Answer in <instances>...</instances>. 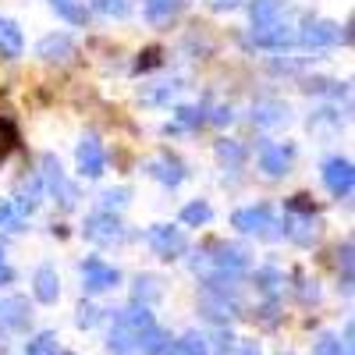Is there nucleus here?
Returning a JSON list of instances; mask_svg holds the SVG:
<instances>
[{"instance_id":"nucleus-16","label":"nucleus","mask_w":355,"mask_h":355,"mask_svg":"<svg viewBox=\"0 0 355 355\" xmlns=\"http://www.w3.org/2000/svg\"><path fill=\"white\" fill-rule=\"evenodd\" d=\"M33 291H36V299L46 302V306L57 302V295H61V281H57V270H53L50 263L36 266V274H33Z\"/></svg>"},{"instance_id":"nucleus-24","label":"nucleus","mask_w":355,"mask_h":355,"mask_svg":"<svg viewBox=\"0 0 355 355\" xmlns=\"http://www.w3.org/2000/svg\"><path fill=\"white\" fill-rule=\"evenodd\" d=\"M89 8L107 15V18H128L132 15V0H89Z\"/></svg>"},{"instance_id":"nucleus-11","label":"nucleus","mask_w":355,"mask_h":355,"mask_svg":"<svg viewBox=\"0 0 355 355\" xmlns=\"http://www.w3.org/2000/svg\"><path fill=\"white\" fill-rule=\"evenodd\" d=\"M146 174H150L153 178V182H160V185H167V189H178V185H182L185 182V164L182 160H178L174 153H157L153 160H146V167H142Z\"/></svg>"},{"instance_id":"nucleus-3","label":"nucleus","mask_w":355,"mask_h":355,"mask_svg":"<svg viewBox=\"0 0 355 355\" xmlns=\"http://www.w3.org/2000/svg\"><path fill=\"white\" fill-rule=\"evenodd\" d=\"M352 21L345 25V33H341V25L331 21V18H306V25L299 28V43L302 46H313V50H323V46H338V43H352Z\"/></svg>"},{"instance_id":"nucleus-17","label":"nucleus","mask_w":355,"mask_h":355,"mask_svg":"<svg viewBox=\"0 0 355 355\" xmlns=\"http://www.w3.org/2000/svg\"><path fill=\"white\" fill-rule=\"evenodd\" d=\"M288 121V103L281 100H263L252 107V125L256 128H281Z\"/></svg>"},{"instance_id":"nucleus-12","label":"nucleus","mask_w":355,"mask_h":355,"mask_svg":"<svg viewBox=\"0 0 355 355\" xmlns=\"http://www.w3.org/2000/svg\"><path fill=\"white\" fill-rule=\"evenodd\" d=\"M36 57L46 61V64H64V61L75 57V40L68 33H50V36H43L36 43Z\"/></svg>"},{"instance_id":"nucleus-22","label":"nucleus","mask_w":355,"mask_h":355,"mask_svg":"<svg viewBox=\"0 0 355 355\" xmlns=\"http://www.w3.org/2000/svg\"><path fill=\"white\" fill-rule=\"evenodd\" d=\"M210 220H214V210H210V202L196 199V202L182 206V224H185V227H202V224H210Z\"/></svg>"},{"instance_id":"nucleus-6","label":"nucleus","mask_w":355,"mask_h":355,"mask_svg":"<svg viewBox=\"0 0 355 355\" xmlns=\"http://www.w3.org/2000/svg\"><path fill=\"white\" fill-rule=\"evenodd\" d=\"M291 160H295V146L291 142H270V139H266V142H259V150H256V164H259V171L266 178L288 174Z\"/></svg>"},{"instance_id":"nucleus-23","label":"nucleus","mask_w":355,"mask_h":355,"mask_svg":"<svg viewBox=\"0 0 355 355\" xmlns=\"http://www.w3.org/2000/svg\"><path fill=\"white\" fill-rule=\"evenodd\" d=\"M284 214L288 217H316V202H313V196L299 192V196L284 199Z\"/></svg>"},{"instance_id":"nucleus-2","label":"nucleus","mask_w":355,"mask_h":355,"mask_svg":"<svg viewBox=\"0 0 355 355\" xmlns=\"http://www.w3.org/2000/svg\"><path fill=\"white\" fill-rule=\"evenodd\" d=\"M43 171H40V182H43V192H50L53 199H61V206L64 210H75L78 206V189L64 178V167H61V160H57L53 153H43Z\"/></svg>"},{"instance_id":"nucleus-36","label":"nucleus","mask_w":355,"mask_h":355,"mask_svg":"<svg viewBox=\"0 0 355 355\" xmlns=\"http://www.w3.org/2000/svg\"><path fill=\"white\" fill-rule=\"evenodd\" d=\"M206 4H210L214 11H231V8H239L242 0H206Z\"/></svg>"},{"instance_id":"nucleus-15","label":"nucleus","mask_w":355,"mask_h":355,"mask_svg":"<svg viewBox=\"0 0 355 355\" xmlns=\"http://www.w3.org/2000/svg\"><path fill=\"white\" fill-rule=\"evenodd\" d=\"M249 18H252V28L277 25L288 18V8H284V0H249Z\"/></svg>"},{"instance_id":"nucleus-39","label":"nucleus","mask_w":355,"mask_h":355,"mask_svg":"<svg viewBox=\"0 0 355 355\" xmlns=\"http://www.w3.org/2000/svg\"><path fill=\"white\" fill-rule=\"evenodd\" d=\"M11 277H15V274H11V266H8V263H0V284H8Z\"/></svg>"},{"instance_id":"nucleus-32","label":"nucleus","mask_w":355,"mask_h":355,"mask_svg":"<svg viewBox=\"0 0 355 355\" xmlns=\"http://www.w3.org/2000/svg\"><path fill=\"white\" fill-rule=\"evenodd\" d=\"M53 345H57V338H53V334H40L33 345H28V355H50V352H53Z\"/></svg>"},{"instance_id":"nucleus-31","label":"nucleus","mask_w":355,"mask_h":355,"mask_svg":"<svg viewBox=\"0 0 355 355\" xmlns=\"http://www.w3.org/2000/svg\"><path fill=\"white\" fill-rule=\"evenodd\" d=\"M25 299H8V302H0V316H4L8 323H15V327H21L25 323Z\"/></svg>"},{"instance_id":"nucleus-40","label":"nucleus","mask_w":355,"mask_h":355,"mask_svg":"<svg viewBox=\"0 0 355 355\" xmlns=\"http://www.w3.org/2000/svg\"><path fill=\"white\" fill-rule=\"evenodd\" d=\"M0 263H4V252H0Z\"/></svg>"},{"instance_id":"nucleus-18","label":"nucleus","mask_w":355,"mask_h":355,"mask_svg":"<svg viewBox=\"0 0 355 355\" xmlns=\"http://www.w3.org/2000/svg\"><path fill=\"white\" fill-rule=\"evenodd\" d=\"M21 50H25L21 28L11 18H0V53H4V57H21Z\"/></svg>"},{"instance_id":"nucleus-10","label":"nucleus","mask_w":355,"mask_h":355,"mask_svg":"<svg viewBox=\"0 0 355 355\" xmlns=\"http://www.w3.org/2000/svg\"><path fill=\"white\" fill-rule=\"evenodd\" d=\"M117 281H121V274H117V266L103 263L100 256H89V259L82 263V288H85V291L100 295V291H110Z\"/></svg>"},{"instance_id":"nucleus-30","label":"nucleus","mask_w":355,"mask_h":355,"mask_svg":"<svg viewBox=\"0 0 355 355\" xmlns=\"http://www.w3.org/2000/svg\"><path fill=\"white\" fill-rule=\"evenodd\" d=\"M252 281H256L263 291H274L277 284H284V274L277 270V266H259V270L252 274Z\"/></svg>"},{"instance_id":"nucleus-19","label":"nucleus","mask_w":355,"mask_h":355,"mask_svg":"<svg viewBox=\"0 0 355 355\" xmlns=\"http://www.w3.org/2000/svg\"><path fill=\"white\" fill-rule=\"evenodd\" d=\"M206 121V110L202 107H178L174 110V121L164 128L167 135H174V132H192V128H199Z\"/></svg>"},{"instance_id":"nucleus-29","label":"nucleus","mask_w":355,"mask_h":355,"mask_svg":"<svg viewBox=\"0 0 355 355\" xmlns=\"http://www.w3.org/2000/svg\"><path fill=\"white\" fill-rule=\"evenodd\" d=\"M18 146V128L8 121V117H0V160H8V153Z\"/></svg>"},{"instance_id":"nucleus-33","label":"nucleus","mask_w":355,"mask_h":355,"mask_svg":"<svg viewBox=\"0 0 355 355\" xmlns=\"http://www.w3.org/2000/svg\"><path fill=\"white\" fill-rule=\"evenodd\" d=\"M338 266H345V288L352 284V242H345V245H338Z\"/></svg>"},{"instance_id":"nucleus-35","label":"nucleus","mask_w":355,"mask_h":355,"mask_svg":"<svg viewBox=\"0 0 355 355\" xmlns=\"http://www.w3.org/2000/svg\"><path fill=\"white\" fill-rule=\"evenodd\" d=\"M206 121H214V125H231V121H234V114H231V107H217L210 117H206Z\"/></svg>"},{"instance_id":"nucleus-27","label":"nucleus","mask_w":355,"mask_h":355,"mask_svg":"<svg viewBox=\"0 0 355 355\" xmlns=\"http://www.w3.org/2000/svg\"><path fill=\"white\" fill-rule=\"evenodd\" d=\"M164 295V288H160V277H153V274H139L135 277V299H160Z\"/></svg>"},{"instance_id":"nucleus-38","label":"nucleus","mask_w":355,"mask_h":355,"mask_svg":"<svg viewBox=\"0 0 355 355\" xmlns=\"http://www.w3.org/2000/svg\"><path fill=\"white\" fill-rule=\"evenodd\" d=\"M316 355H334V338H323L316 345Z\"/></svg>"},{"instance_id":"nucleus-21","label":"nucleus","mask_w":355,"mask_h":355,"mask_svg":"<svg viewBox=\"0 0 355 355\" xmlns=\"http://www.w3.org/2000/svg\"><path fill=\"white\" fill-rule=\"evenodd\" d=\"M50 8L64 21H71V25H85L89 21V8L82 4V0H50Z\"/></svg>"},{"instance_id":"nucleus-7","label":"nucleus","mask_w":355,"mask_h":355,"mask_svg":"<svg viewBox=\"0 0 355 355\" xmlns=\"http://www.w3.org/2000/svg\"><path fill=\"white\" fill-rule=\"evenodd\" d=\"M75 160H78V174H82V178H103V171H107V153H103V142H100L96 132H85V135L78 139Z\"/></svg>"},{"instance_id":"nucleus-26","label":"nucleus","mask_w":355,"mask_h":355,"mask_svg":"<svg viewBox=\"0 0 355 355\" xmlns=\"http://www.w3.org/2000/svg\"><path fill=\"white\" fill-rule=\"evenodd\" d=\"M128 189H107L103 196H100V214H117V210H125L128 206Z\"/></svg>"},{"instance_id":"nucleus-9","label":"nucleus","mask_w":355,"mask_h":355,"mask_svg":"<svg viewBox=\"0 0 355 355\" xmlns=\"http://www.w3.org/2000/svg\"><path fill=\"white\" fill-rule=\"evenodd\" d=\"M323 185H327L331 196L338 199H348L352 189H355V171H352V160L348 157H331L323 164Z\"/></svg>"},{"instance_id":"nucleus-8","label":"nucleus","mask_w":355,"mask_h":355,"mask_svg":"<svg viewBox=\"0 0 355 355\" xmlns=\"http://www.w3.org/2000/svg\"><path fill=\"white\" fill-rule=\"evenodd\" d=\"M249 43H252V46H259V50H284V46H299V28L288 25V21L263 25V28H252V33H249Z\"/></svg>"},{"instance_id":"nucleus-14","label":"nucleus","mask_w":355,"mask_h":355,"mask_svg":"<svg viewBox=\"0 0 355 355\" xmlns=\"http://www.w3.org/2000/svg\"><path fill=\"white\" fill-rule=\"evenodd\" d=\"M40 199H43V182H40V174H33V178H21V182H18V196L11 199V206H15V217H28V214H36Z\"/></svg>"},{"instance_id":"nucleus-37","label":"nucleus","mask_w":355,"mask_h":355,"mask_svg":"<svg viewBox=\"0 0 355 355\" xmlns=\"http://www.w3.org/2000/svg\"><path fill=\"white\" fill-rule=\"evenodd\" d=\"M93 320H96V309H93V306H82V309H78V323H82V327H89Z\"/></svg>"},{"instance_id":"nucleus-25","label":"nucleus","mask_w":355,"mask_h":355,"mask_svg":"<svg viewBox=\"0 0 355 355\" xmlns=\"http://www.w3.org/2000/svg\"><path fill=\"white\" fill-rule=\"evenodd\" d=\"M217 160L220 164H231V167H242L245 164V150L234 139H220L217 142Z\"/></svg>"},{"instance_id":"nucleus-28","label":"nucleus","mask_w":355,"mask_h":355,"mask_svg":"<svg viewBox=\"0 0 355 355\" xmlns=\"http://www.w3.org/2000/svg\"><path fill=\"white\" fill-rule=\"evenodd\" d=\"M164 64V50L160 46H146L142 53H139V61H135V75H146V71H153V68H160Z\"/></svg>"},{"instance_id":"nucleus-1","label":"nucleus","mask_w":355,"mask_h":355,"mask_svg":"<svg viewBox=\"0 0 355 355\" xmlns=\"http://www.w3.org/2000/svg\"><path fill=\"white\" fill-rule=\"evenodd\" d=\"M231 227H239L242 234H256V239H281V224L274 217V206H245V210H234L231 214Z\"/></svg>"},{"instance_id":"nucleus-5","label":"nucleus","mask_w":355,"mask_h":355,"mask_svg":"<svg viewBox=\"0 0 355 355\" xmlns=\"http://www.w3.org/2000/svg\"><path fill=\"white\" fill-rule=\"evenodd\" d=\"M146 245H150L160 259H178L189 249V239L182 227H171V224H153L146 231Z\"/></svg>"},{"instance_id":"nucleus-13","label":"nucleus","mask_w":355,"mask_h":355,"mask_svg":"<svg viewBox=\"0 0 355 355\" xmlns=\"http://www.w3.org/2000/svg\"><path fill=\"white\" fill-rule=\"evenodd\" d=\"M185 8H189V0H142V18L153 28H160V25H171Z\"/></svg>"},{"instance_id":"nucleus-34","label":"nucleus","mask_w":355,"mask_h":355,"mask_svg":"<svg viewBox=\"0 0 355 355\" xmlns=\"http://www.w3.org/2000/svg\"><path fill=\"white\" fill-rule=\"evenodd\" d=\"M15 224H18V217H15L11 199H0V227H15Z\"/></svg>"},{"instance_id":"nucleus-4","label":"nucleus","mask_w":355,"mask_h":355,"mask_svg":"<svg viewBox=\"0 0 355 355\" xmlns=\"http://www.w3.org/2000/svg\"><path fill=\"white\" fill-rule=\"evenodd\" d=\"M82 234H85V242H93V245H100V249L121 245V242L128 239V231H125L121 220H117V214H100V210H96L93 217H85Z\"/></svg>"},{"instance_id":"nucleus-20","label":"nucleus","mask_w":355,"mask_h":355,"mask_svg":"<svg viewBox=\"0 0 355 355\" xmlns=\"http://www.w3.org/2000/svg\"><path fill=\"white\" fill-rule=\"evenodd\" d=\"M178 89H182V82H157V85H146V89H139V100L142 103H153V107H160V103H171L174 96H178Z\"/></svg>"}]
</instances>
